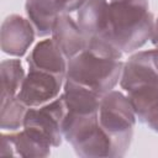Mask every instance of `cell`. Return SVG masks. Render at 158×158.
Segmentation results:
<instances>
[{"label": "cell", "mask_w": 158, "mask_h": 158, "mask_svg": "<svg viewBox=\"0 0 158 158\" xmlns=\"http://www.w3.org/2000/svg\"><path fill=\"white\" fill-rule=\"evenodd\" d=\"M153 15L148 0H109V23L102 37L122 53H133L152 37Z\"/></svg>", "instance_id": "6da1fadb"}, {"label": "cell", "mask_w": 158, "mask_h": 158, "mask_svg": "<svg viewBox=\"0 0 158 158\" xmlns=\"http://www.w3.org/2000/svg\"><path fill=\"white\" fill-rule=\"evenodd\" d=\"M123 62L89 48L68 60L65 78L104 95L120 83Z\"/></svg>", "instance_id": "7a4b0ae2"}, {"label": "cell", "mask_w": 158, "mask_h": 158, "mask_svg": "<svg viewBox=\"0 0 158 158\" xmlns=\"http://www.w3.org/2000/svg\"><path fill=\"white\" fill-rule=\"evenodd\" d=\"M62 133L79 157L112 158V141L99 123V112L81 114L67 110Z\"/></svg>", "instance_id": "3957f363"}, {"label": "cell", "mask_w": 158, "mask_h": 158, "mask_svg": "<svg viewBox=\"0 0 158 158\" xmlns=\"http://www.w3.org/2000/svg\"><path fill=\"white\" fill-rule=\"evenodd\" d=\"M137 116L127 95L111 90L102 95L99 123L112 141V158L123 157L130 148Z\"/></svg>", "instance_id": "277c9868"}, {"label": "cell", "mask_w": 158, "mask_h": 158, "mask_svg": "<svg viewBox=\"0 0 158 158\" xmlns=\"http://www.w3.org/2000/svg\"><path fill=\"white\" fill-rule=\"evenodd\" d=\"M65 114L67 105L63 95H59L40 107H28L22 128L52 147H58L63 139L62 123Z\"/></svg>", "instance_id": "5b68a950"}, {"label": "cell", "mask_w": 158, "mask_h": 158, "mask_svg": "<svg viewBox=\"0 0 158 158\" xmlns=\"http://www.w3.org/2000/svg\"><path fill=\"white\" fill-rule=\"evenodd\" d=\"M64 79L51 73L28 69L17 98L28 107H40L59 96Z\"/></svg>", "instance_id": "8992f818"}, {"label": "cell", "mask_w": 158, "mask_h": 158, "mask_svg": "<svg viewBox=\"0 0 158 158\" xmlns=\"http://www.w3.org/2000/svg\"><path fill=\"white\" fill-rule=\"evenodd\" d=\"M35 36L36 31L28 19L10 15L1 23L0 47L6 54L22 57L33 43Z\"/></svg>", "instance_id": "52a82bcc"}, {"label": "cell", "mask_w": 158, "mask_h": 158, "mask_svg": "<svg viewBox=\"0 0 158 158\" xmlns=\"http://www.w3.org/2000/svg\"><path fill=\"white\" fill-rule=\"evenodd\" d=\"M152 84H158V69L153 60L152 49L136 52L123 63L120 86L128 93Z\"/></svg>", "instance_id": "ba28073f"}, {"label": "cell", "mask_w": 158, "mask_h": 158, "mask_svg": "<svg viewBox=\"0 0 158 158\" xmlns=\"http://www.w3.org/2000/svg\"><path fill=\"white\" fill-rule=\"evenodd\" d=\"M0 156L5 157H27L42 158L51 154L52 146L28 133L26 130L1 133L0 136Z\"/></svg>", "instance_id": "9c48e42d"}, {"label": "cell", "mask_w": 158, "mask_h": 158, "mask_svg": "<svg viewBox=\"0 0 158 158\" xmlns=\"http://www.w3.org/2000/svg\"><path fill=\"white\" fill-rule=\"evenodd\" d=\"M25 11L38 37L52 33L56 20L68 14V0H26Z\"/></svg>", "instance_id": "30bf717a"}, {"label": "cell", "mask_w": 158, "mask_h": 158, "mask_svg": "<svg viewBox=\"0 0 158 158\" xmlns=\"http://www.w3.org/2000/svg\"><path fill=\"white\" fill-rule=\"evenodd\" d=\"M51 38L68 60L84 51L88 43L77 20H74L69 14H63L56 20Z\"/></svg>", "instance_id": "8fae6325"}, {"label": "cell", "mask_w": 158, "mask_h": 158, "mask_svg": "<svg viewBox=\"0 0 158 158\" xmlns=\"http://www.w3.org/2000/svg\"><path fill=\"white\" fill-rule=\"evenodd\" d=\"M28 69L41 70L65 78L68 59L52 38L40 41L27 57Z\"/></svg>", "instance_id": "7c38bea8"}, {"label": "cell", "mask_w": 158, "mask_h": 158, "mask_svg": "<svg viewBox=\"0 0 158 158\" xmlns=\"http://www.w3.org/2000/svg\"><path fill=\"white\" fill-rule=\"evenodd\" d=\"M77 22L86 41L102 37L109 23V1L86 0L78 10Z\"/></svg>", "instance_id": "4fadbf2b"}, {"label": "cell", "mask_w": 158, "mask_h": 158, "mask_svg": "<svg viewBox=\"0 0 158 158\" xmlns=\"http://www.w3.org/2000/svg\"><path fill=\"white\" fill-rule=\"evenodd\" d=\"M63 90L64 91L62 95L64 98L68 111L81 114L99 112L100 101L102 98L101 94L67 78L64 79Z\"/></svg>", "instance_id": "5bb4252c"}, {"label": "cell", "mask_w": 158, "mask_h": 158, "mask_svg": "<svg viewBox=\"0 0 158 158\" xmlns=\"http://www.w3.org/2000/svg\"><path fill=\"white\" fill-rule=\"evenodd\" d=\"M26 74L20 59H5L0 64L1 100L19 94Z\"/></svg>", "instance_id": "9a60e30c"}, {"label": "cell", "mask_w": 158, "mask_h": 158, "mask_svg": "<svg viewBox=\"0 0 158 158\" xmlns=\"http://www.w3.org/2000/svg\"><path fill=\"white\" fill-rule=\"evenodd\" d=\"M28 106L25 105L17 95L1 100V111H0V127L4 131H19L23 127V121Z\"/></svg>", "instance_id": "2e32d148"}, {"label": "cell", "mask_w": 158, "mask_h": 158, "mask_svg": "<svg viewBox=\"0 0 158 158\" xmlns=\"http://www.w3.org/2000/svg\"><path fill=\"white\" fill-rule=\"evenodd\" d=\"M141 122L146 123L152 131L158 133V102L152 109H149V111L144 115V117Z\"/></svg>", "instance_id": "e0dca14e"}, {"label": "cell", "mask_w": 158, "mask_h": 158, "mask_svg": "<svg viewBox=\"0 0 158 158\" xmlns=\"http://www.w3.org/2000/svg\"><path fill=\"white\" fill-rule=\"evenodd\" d=\"M86 0H68V14L70 15L74 11H78Z\"/></svg>", "instance_id": "ac0fdd59"}, {"label": "cell", "mask_w": 158, "mask_h": 158, "mask_svg": "<svg viewBox=\"0 0 158 158\" xmlns=\"http://www.w3.org/2000/svg\"><path fill=\"white\" fill-rule=\"evenodd\" d=\"M151 41H152L154 47L158 46V19L154 21V27H153V33H152Z\"/></svg>", "instance_id": "d6986e66"}, {"label": "cell", "mask_w": 158, "mask_h": 158, "mask_svg": "<svg viewBox=\"0 0 158 158\" xmlns=\"http://www.w3.org/2000/svg\"><path fill=\"white\" fill-rule=\"evenodd\" d=\"M152 54H153V60H154V64L158 69V46L154 47V49H152Z\"/></svg>", "instance_id": "ffe728a7"}]
</instances>
